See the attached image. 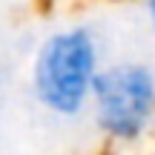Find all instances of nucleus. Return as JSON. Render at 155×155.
Here are the masks:
<instances>
[{"label": "nucleus", "instance_id": "2", "mask_svg": "<svg viewBox=\"0 0 155 155\" xmlns=\"http://www.w3.org/2000/svg\"><path fill=\"white\" fill-rule=\"evenodd\" d=\"M89 115L104 141L141 144L155 129V66L141 58L104 63L92 86Z\"/></svg>", "mask_w": 155, "mask_h": 155}, {"label": "nucleus", "instance_id": "1", "mask_svg": "<svg viewBox=\"0 0 155 155\" xmlns=\"http://www.w3.org/2000/svg\"><path fill=\"white\" fill-rule=\"evenodd\" d=\"M104 46L89 23H63L40 38L29 63V92L46 115L78 121L89 112Z\"/></svg>", "mask_w": 155, "mask_h": 155}, {"label": "nucleus", "instance_id": "3", "mask_svg": "<svg viewBox=\"0 0 155 155\" xmlns=\"http://www.w3.org/2000/svg\"><path fill=\"white\" fill-rule=\"evenodd\" d=\"M141 9H144L147 35H150V40H152V49H155V0H141Z\"/></svg>", "mask_w": 155, "mask_h": 155}]
</instances>
